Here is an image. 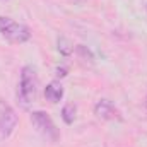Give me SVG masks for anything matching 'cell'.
Listing matches in <instances>:
<instances>
[{
    "label": "cell",
    "mask_w": 147,
    "mask_h": 147,
    "mask_svg": "<svg viewBox=\"0 0 147 147\" xmlns=\"http://www.w3.org/2000/svg\"><path fill=\"white\" fill-rule=\"evenodd\" d=\"M38 89V77L33 67H22L21 70V82H19V91H17V99L22 108H29V105L36 98Z\"/></svg>",
    "instance_id": "obj_1"
},
{
    "label": "cell",
    "mask_w": 147,
    "mask_h": 147,
    "mask_svg": "<svg viewBox=\"0 0 147 147\" xmlns=\"http://www.w3.org/2000/svg\"><path fill=\"white\" fill-rule=\"evenodd\" d=\"M0 34L5 38L9 43L21 45V43H26L31 38V31H29L28 26L16 22L10 17L0 16Z\"/></svg>",
    "instance_id": "obj_2"
},
{
    "label": "cell",
    "mask_w": 147,
    "mask_h": 147,
    "mask_svg": "<svg viewBox=\"0 0 147 147\" xmlns=\"http://www.w3.org/2000/svg\"><path fill=\"white\" fill-rule=\"evenodd\" d=\"M31 123L33 127L38 130V134H41L46 140L50 142H57L60 134H58V128L55 127L53 120L50 118L48 113L45 111H33L31 113Z\"/></svg>",
    "instance_id": "obj_3"
},
{
    "label": "cell",
    "mask_w": 147,
    "mask_h": 147,
    "mask_svg": "<svg viewBox=\"0 0 147 147\" xmlns=\"http://www.w3.org/2000/svg\"><path fill=\"white\" fill-rule=\"evenodd\" d=\"M17 125V115L12 110L10 105H7L5 101H0V139H7L10 137V134L14 132Z\"/></svg>",
    "instance_id": "obj_4"
},
{
    "label": "cell",
    "mask_w": 147,
    "mask_h": 147,
    "mask_svg": "<svg viewBox=\"0 0 147 147\" xmlns=\"http://www.w3.org/2000/svg\"><path fill=\"white\" fill-rule=\"evenodd\" d=\"M94 113H96V116L101 118V120H120V118H121V116H120V111L116 110L108 99L98 101L96 106H94Z\"/></svg>",
    "instance_id": "obj_5"
},
{
    "label": "cell",
    "mask_w": 147,
    "mask_h": 147,
    "mask_svg": "<svg viewBox=\"0 0 147 147\" xmlns=\"http://www.w3.org/2000/svg\"><path fill=\"white\" fill-rule=\"evenodd\" d=\"M45 98L50 103H58L63 98V87H62V84L60 82H50L45 87Z\"/></svg>",
    "instance_id": "obj_6"
},
{
    "label": "cell",
    "mask_w": 147,
    "mask_h": 147,
    "mask_svg": "<svg viewBox=\"0 0 147 147\" xmlns=\"http://www.w3.org/2000/svg\"><path fill=\"white\" fill-rule=\"evenodd\" d=\"M75 106L74 105H65L63 106V110H62V118H63V121L65 123H74V120H75Z\"/></svg>",
    "instance_id": "obj_7"
},
{
    "label": "cell",
    "mask_w": 147,
    "mask_h": 147,
    "mask_svg": "<svg viewBox=\"0 0 147 147\" xmlns=\"http://www.w3.org/2000/svg\"><path fill=\"white\" fill-rule=\"evenodd\" d=\"M58 51H60L62 55H65V57H67V55H70V53L74 51L72 43H70L67 38H63V36L58 38Z\"/></svg>",
    "instance_id": "obj_8"
},
{
    "label": "cell",
    "mask_w": 147,
    "mask_h": 147,
    "mask_svg": "<svg viewBox=\"0 0 147 147\" xmlns=\"http://www.w3.org/2000/svg\"><path fill=\"white\" fill-rule=\"evenodd\" d=\"M77 53L84 58V62H89V63H92V55H91V51L86 48V46H82V45H79L77 46Z\"/></svg>",
    "instance_id": "obj_9"
},
{
    "label": "cell",
    "mask_w": 147,
    "mask_h": 147,
    "mask_svg": "<svg viewBox=\"0 0 147 147\" xmlns=\"http://www.w3.org/2000/svg\"><path fill=\"white\" fill-rule=\"evenodd\" d=\"M57 75H58V77H65V75H67V69L58 67V69H57Z\"/></svg>",
    "instance_id": "obj_10"
},
{
    "label": "cell",
    "mask_w": 147,
    "mask_h": 147,
    "mask_svg": "<svg viewBox=\"0 0 147 147\" xmlns=\"http://www.w3.org/2000/svg\"><path fill=\"white\" fill-rule=\"evenodd\" d=\"M70 2H74V3H84L86 0H70Z\"/></svg>",
    "instance_id": "obj_11"
}]
</instances>
